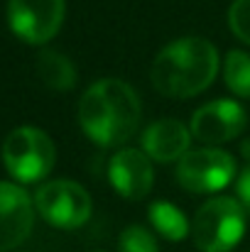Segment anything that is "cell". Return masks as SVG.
I'll use <instances>...</instances> for the list:
<instances>
[{"label":"cell","mask_w":250,"mask_h":252,"mask_svg":"<svg viewBox=\"0 0 250 252\" xmlns=\"http://www.w3.org/2000/svg\"><path fill=\"white\" fill-rule=\"evenodd\" d=\"M140 98L120 79H101L86 88L79 100V125L98 147L125 145L140 125Z\"/></svg>","instance_id":"cell-1"},{"label":"cell","mask_w":250,"mask_h":252,"mask_svg":"<svg viewBox=\"0 0 250 252\" xmlns=\"http://www.w3.org/2000/svg\"><path fill=\"white\" fill-rule=\"evenodd\" d=\"M218 49L206 37H179L155 57L150 79L167 98H194L214 84Z\"/></svg>","instance_id":"cell-2"},{"label":"cell","mask_w":250,"mask_h":252,"mask_svg":"<svg viewBox=\"0 0 250 252\" xmlns=\"http://www.w3.org/2000/svg\"><path fill=\"white\" fill-rule=\"evenodd\" d=\"M246 206L241 198L214 196L194 216L191 238L201 252H231L246 235Z\"/></svg>","instance_id":"cell-3"},{"label":"cell","mask_w":250,"mask_h":252,"mask_svg":"<svg viewBox=\"0 0 250 252\" xmlns=\"http://www.w3.org/2000/svg\"><path fill=\"white\" fill-rule=\"evenodd\" d=\"M57 162V147L52 137L32 125L15 127L2 142V164L20 184L42 181Z\"/></svg>","instance_id":"cell-4"},{"label":"cell","mask_w":250,"mask_h":252,"mask_svg":"<svg viewBox=\"0 0 250 252\" xmlns=\"http://www.w3.org/2000/svg\"><path fill=\"white\" fill-rule=\"evenodd\" d=\"M236 159L221 147H189V152L177 162V181L191 193H214L226 189L236 179Z\"/></svg>","instance_id":"cell-5"},{"label":"cell","mask_w":250,"mask_h":252,"mask_svg":"<svg viewBox=\"0 0 250 252\" xmlns=\"http://www.w3.org/2000/svg\"><path fill=\"white\" fill-rule=\"evenodd\" d=\"M35 208L49 225L62 230H76L91 218L93 203L81 184L69 179H54L37 189Z\"/></svg>","instance_id":"cell-6"},{"label":"cell","mask_w":250,"mask_h":252,"mask_svg":"<svg viewBox=\"0 0 250 252\" xmlns=\"http://www.w3.org/2000/svg\"><path fill=\"white\" fill-rule=\"evenodd\" d=\"M67 0H7V25L27 44H47L64 22Z\"/></svg>","instance_id":"cell-7"},{"label":"cell","mask_w":250,"mask_h":252,"mask_svg":"<svg viewBox=\"0 0 250 252\" xmlns=\"http://www.w3.org/2000/svg\"><path fill=\"white\" fill-rule=\"evenodd\" d=\"M248 125V113L246 108L233 100V98H218L206 105H201L189 123L191 137L199 140L201 145H226L236 140Z\"/></svg>","instance_id":"cell-8"},{"label":"cell","mask_w":250,"mask_h":252,"mask_svg":"<svg viewBox=\"0 0 250 252\" xmlns=\"http://www.w3.org/2000/svg\"><path fill=\"white\" fill-rule=\"evenodd\" d=\"M35 198L17 186L0 181V252L20 248L35 225Z\"/></svg>","instance_id":"cell-9"},{"label":"cell","mask_w":250,"mask_h":252,"mask_svg":"<svg viewBox=\"0 0 250 252\" xmlns=\"http://www.w3.org/2000/svg\"><path fill=\"white\" fill-rule=\"evenodd\" d=\"M108 181L110 186L128 201H140L152 191L155 169L145 150L123 147L108 162Z\"/></svg>","instance_id":"cell-10"},{"label":"cell","mask_w":250,"mask_h":252,"mask_svg":"<svg viewBox=\"0 0 250 252\" xmlns=\"http://www.w3.org/2000/svg\"><path fill=\"white\" fill-rule=\"evenodd\" d=\"M189 145H191V130L174 118L157 120L143 132V150L147 152L150 159L162 164L179 162L189 152Z\"/></svg>","instance_id":"cell-11"},{"label":"cell","mask_w":250,"mask_h":252,"mask_svg":"<svg viewBox=\"0 0 250 252\" xmlns=\"http://www.w3.org/2000/svg\"><path fill=\"white\" fill-rule=\"evenodd\" d=\"M37 74L42 79V84L52 91H71L76 86V66L71 64V59L57 49H44L37 57Z\"/></svg>","instance_id":"cell-12"},{"label":"cell","mask_w":250,"mask_h":252,"mask_svg":"<svg viewBox=\"0 0 250 252\" xmlns=\"http://www.w3.org/2000/svg\"><path fill=\"white\" fill-rule=\"evenodd\" d=\"M147 220L152 225V230L157 235H162L165 240L179 243L186 235H191V223L184 216V211L169 201H155L147 208Z\"/></svg>","instance_id":"cell-13"},{"label":"cell","mask_w":250,"mask_h":252,"mask_svg":"<svg viewBox=\"0 0 250 252\" xmlns=\"http://www.w3.org/2000/svg\"><path fill=\"white\" fill-rule=\"evenodd\" d=\"M223 81L238 98H250V54L231 49L223 59Z\"/></svg>","instance_id":"cell-14"},{"label":"cell","mask_w":250,"mask_h":252,"mask_svg":"<svg viewBox=\"0 0 250 252\" xmlns=\"http://www.w3.org/2000/svg\"><path fill=\"white\" fill-rule=\"evenodd\" d=\"M118 252H160L157 238L145 225H128L118 235Z\"/></svg>","instance_id":"cell-15"},{"label":"cell","mask_w":250,"mask_h":252,"mask_svg":"<svg viewBox=\"0 0 250 252\" xmlns=\"http://www.w3.org/2000/svg\"><path fill=\"white\" fill-rule=\"evenodd\" d=\"M228 27L241 42L250 44V0H233L228 7Z\"/></svg>","instance_id":"cell-16"},{"label":"cell","mask_w":250,"mask_h":252,"mask_svg":"<svg viewBox=\"0 0 250 252\" xmlns=\"http://www.w3.org/2000/svg\"><path fill=\"white\" fill-rule=\"evenodd\" d=\"M238 198H241V203L246 206V211L250 213V164L241 174V179H238Z\"/></svg>","instance_id":"cell-17"}]
</instances>
